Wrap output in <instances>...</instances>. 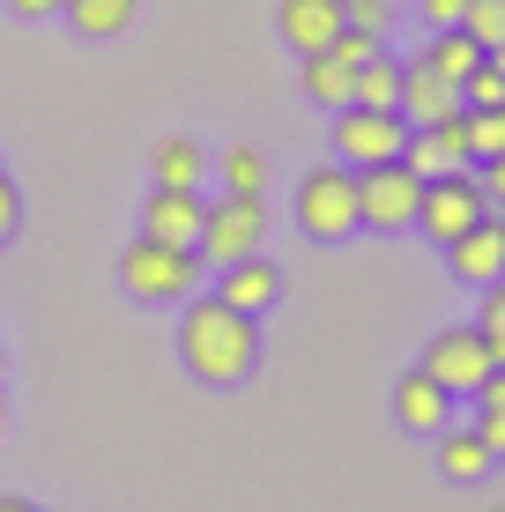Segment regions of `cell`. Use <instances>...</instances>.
<instances>
[{
    "label": "cell",
    "mask_w": 505,
    "mask_h": 512,
    "mask_svg": "<svg viewBox=\"0 0 505 512\" xmlns=\"http://www.w3.org/2000/svg\"><path fill=\"white\" fill-rule=\"evenodd\" d=\"M223 179H231V193H260L268 186V156L260 149H223Z\"/></svg>",
    "instance_id": "cell-24"
},
{
    "label": "cell",
    "mask_w": 505,
    "mask_h": 512,
    "mask_svg": "<svg viewBox=\"0 0 505 512\" xmlns=\"http://www.w3.org/2000/svg\"><path fill=\"white\" fill-rule=\"evenodd\" d=\"M260 238H268V201H260V193H223L216 208H201L194 253L216 260V268H231V260L260 253Z\"/></svg>",
    "instance_id": "cell-6"
},
{
    "label": "cell",
    "mask_w": 505,
    "mask_h": 512,
    "mask_svg": "<svg viewBox=\"0 0 505 512\" xmlns=\"http://www.w3.org/2000/svg\"><path fill=\"white\" fill-rule=\"evenodd\" d=\"M394 112H402L409 127H439V119H454V112H461V90L424 60V52H416V60L402 67V104H394Z\"/></svg>",
    "instance_id": "cell-9"
},
{
    "label": "cell",
    "mask_w": 505,
    "mask_h": 512,
    "mask_svg": "<svg viewBox=\"0 0 505 512\" xmlns=\"http://www.w3.org/2000/svg\"><path fill=\"white\" fill-rule=\"evenodd\" d=\"M201 186H156L149 208H142V231L149 238H171V245H194L201 238Z\"/></svg>",
    "instance_id": "cell-12"
},
{
    "label": "cell",
    "mask_w": 505,
    "mask_h": 512,
    "mask_svg": "<svg viewBox=\"0 0 505 512\" xmlns=\"http://www.w3.org/2000/svg\"><path fill=\"white\" fill-rule=\"evenodd\" d=\"M320 52H335L342 67H364V60L379 52V30H357V23H342V30H335V38H327Z\"/></svg>",
    "instance_id": "cell-25"
},
{
    "label": "cell",
    "mask_w": 505,
    "mask_h": 512,
    "mask_svg": "<svg viewBox=\"0 0 505 512\" xmlns=\"http://www.w3.org/2000/svg\"><path fill=\"white\" fill-rule=\"evenodd\" d=\"M446 416H454V394H446L424 364L394 379V423H402V431H446Z\"/></svg>",
    "instance_id": "cell-11"
},
{
    "label": "cell",
    "mask_w": 505,
    "mask_h": 512,
    "mask_svg": "<svg viewBox=\"0 0 505 512\" xmlns=\"http://www.w3.org/2000/svg\"><path fill=\"white\" fill-rule=\"evenodd\" d=\"M461 127H468V164H483V156L505 149V104H468Z\"/></svg>",
    "instance_id": "cell-21"
},
{
    "label": "cell",
    "mask_w": 505,
    "mask_h": 512,
    "mask_svg": "<svg viewBox=\"0 0 505 512\" xmlns=\"http://www.w3.org/2000/svg\"><path fill=\"white\" fill-rule=\"evenodd\" d=\"M357 90V67H342L335 52H305V97L312 104H327V112H342Z\"/></svg>",
    "instance_id": "cell-16"
},
{
    "label": "cell",
    "mask_w": 505,
    "mask_h": 512,
    "mask_svg": "<svg viewBox=\"0 0 505 512\" xmlns=\"http://www.w3.org/2000/svg\"><path fill=\"white\" fill-rule=\"evenodd\" d=\"M342 23H350L342 0H283V8H275V30H283V45L298 52V60H305V52H320Z\"/></svg>",
    "instance_id": "cell-13"
},
{
    "label": "cell",
    "mask_w": 505,
    "mask_h": 512,
    "mask_svg": "<svg viewBox=\"0 0 505 512\" xmlns=\"http://www.w3.org/2000/svg\"><path fill=\"white\" fill-rule=\"evenodd\" d=\"M461 30H468L483 52L505 45V0H468V8H461Z\"/></svg>",
    "instance_id": "cell-22"
},
{
    "label": "cell",
    "mask_w": 505,
    "mask_h": 512,
    "mask_svg": "<svg viewBox=\"0 0 505 512\" xmlns=\"http://www.w3.org/2000/svg\"><path fill=\"white\" fill-rule=\"evenodd\" d=\"M476 327H483V342H491V364H505V275H498V282H483V312H476Z\"/></svg>",
    "instance_id": "cell-23"
},
{
    "label": "cell",
    "mask_w": 505,
    "mask_h": 512,
    "mask_svg": "<svg viewBox=\"0 0 505 512\" xmlns=\"http://www.w3.org/2000/svg\"><path fill=\"white\" fill-rule=\"evenodd\" d=\"M402 141H409L402 112H372V104H342L335 112V164H350V171L402 156Z\"/></svg>",
    "instance_id": "cell-7"
},
{
    "label": "cell",
    "mask_w": 505,
    "mask_h": 512,
    "mask_svg": "<svg viewBox=\"0 0 505 512\" xmlns=\"http://www.w3.org/2000/svg\"><path fill=\"white\" fill-rule=\"evenodd\" d=\"M179 357H186V372H194L201 386H238V379H253V364H260V327H253V312L223 305V297H194V305H186V320H179Z\"/></svg>",
    "instance_id": "cell-1"
},
{
    "label": "cell",
    "mask_w": 505,
    "mask_h": 512,
    "mask_svg": "<svg viewBox=\"0 0 505 512\" xmlns=\"http://www.w3.org/2000/svg\"><path fill=\"white\" fill-rule=\"evenodd\" d=\"M424 372L446 386V394H476L483 372H491V342H483V327H439L424 349Z\"/></svg>",
    "instance_id": "cell-8"
},
{
    "label": "cell",
    "mask_w": 505,
    "mask_h": 512,
    "mask_svg": "<svg viewBox=\"0 0 505 512\" xmlns=\"http://www.w3.org/2000/svg\"><path fill=\"white\" fill-rule=\"evenodd\" d=\"M0 423H8V394H0Z\"/></svg>",
    "instance_id": "cell-34"
},
{
    "label": "cell",
    "mask_w": 505,
    "mask_h": 512,
    "mask_svg": "<svg viewBox=\"0 0 505 512\" xmlns=\"http://www.w3.org/2000/svg\"><path fill=\"white\" fill-rule=\"evenodd\" d=\"M342 15H350L357 30H387V15H394V0H342Z\"/></svg>",
    "instance_id": "cell-27"
},
{
    "label": "cell",
    "mask_w": 505,
    "mask_h": 512,
    "mask_svg": "<svg viewBox=\"0 0 505 512\" xmlns=\"http://www.w3.org/2000/svg\"><path fill=\"white\" fill-rule=\"evenodd\" d=\"M483 216H491L483 179L461 164V171H446V179H424V201H416V223H409V231H424V238L446 253V245H454L468 223H483Z\"/></svg>",
    "instance_id": "cell-3"
},
{
    "label": "cell",
    "mask_w": 505,
    "mask_h": 512,
    "mask_svg": "<svg viewBox=\"0 0 505 512\" xmlns=\"http://www.w3.org/2000/svg\"><path fill=\"white\" fill-rule=\"evenodd\" d=\"M446 260H454V275L476 282V290H483V282H498V275H505V216L491 208L483 223H468V231L446 245Z\"/></svg>",
    "instance_id": "cell-10"
},
{
    "label": "cell",
    "mask_w": 505,
    "mask_h": 512,
    "mask_svg": "<svg viewBox=\"0 0 505 512\" xmlns=\"http://www.w3.org/2000/svg\"><path fill=\"white\" fill-rule=\"evenodd\" d=\"M476 438H483L491 453H505V401H498V409H483V416H476Z\"/></svg>",
    "instance_id": "cell-30"
},
{
    "label": "cell",
    "mask_w": 505,
    "mask_h": 512,
    "mask_svg": "<svg viewBox=\"0 0 505 512\" xmlns=\"http://www.w3.org/2000/svg\"><path fill=\"white\" fill-rule=\"evenodd\" d=\"M15 223H23V193H15L8 179H0V245L15 238Z\"/></svg>",
    "instance_id": "cell-29"
},
{
    "label": "cell",
    "mask_w": 505,
    "mask_h": 512,
    "mask_svg": "<svg viewBox=\"0 0 505 512\" xmlns=\"http://www.w3.org/2000/svg\"><path fill=\"white\" fill-rule=\"evenodd\" d=\"M298 231L320 238V245L357 231V171L350 164H320L298 179Z\"/></svg>",
    "instance_id": "cell-4"
},
{
    "label": "cell",
    "mask_w": 505,
    "mask_h": 512,
    "mask_svg": "<svg viewBox=\"0 0 505 512\" xmlns=\"http://www.w3.org/2000/svg\"><path fill=\"white\" fill-rule=\"evenodd\" d=\"M149 171H156V186H201L208 156L186 134H171V141H156V149H149Z\"/></svg>",
    "instance_id": "cell-18"
},
{
    "label": "cell",
    "mask_w": 505,
    "mask_h": 512,
    "mask_svg": "<svg viewBox=\"0 0 505 512\" xmlns=\"http://www.w3.org/2000/svg\"><path fill=\"white\" fill-rule=\"evenodd\" d=\"M461 104H505V67L491 60V52H483V67L461 82Z\"/></svg>",
    "instance_id": "cell-26"
},
{
    "label": "cell",
    "mask_w": 505,
    "mask_h": 512,
    "mask_svg": "<svg viewBox=\"0 0 505 512\" xmlns=\"http://www.w3.org/2000/svg\"><path fill=\"white\" fill-rule=\"evenodd\" d=\"M223 305H238V312H268L275 297H283V275H275V260H260V253H246V260H231L223 268Z\"/></svg>",
    "instance_id": "cell-14"
},
{
    "label": "cell",
    "mask_w": 505,
    "mask_h": 512,
    "mask_svg": "<svg viewBox=\"0 0 505 512\" xmlns=\"http://www.w3.org/2000/svg\"><path fill=\"white\" fill-rule=\"evenodd\" d=\"M350 104H372V112H394V104H402V67H394L387 52H372V60L357 67V90H350Z\"/></svg>",
    "instance_id": "cell-19"
},
{
    "label": "cell",
    "mask_w": 505,
    "mask_h": 512,
    "mask_svg": "<svg viewBox=\"0 0 505 512\" xmlns=\"http://www.w3.org/2000/svg\"><path fill=\"white\" fill-rule=\"evenodd\" d=\"M119 282H127V297H142V305H179V297H194V282H201V253L142 231L127 245V260H119Z\"/></svg>",
    "instance_id": "cell-2"
},
{
    "label": "cell",
    "mask_w": 505,
    "mask_h": 512,
    "mask_svg": "<svg viewBox=\"0 0 505 512\" xmlns=\"http://www.w3.org/2000/svg\"><path fill=\"white\" fill-rule=\"evenodd\" d=\"M134 8H142V0H67V23H75L82 38H119V30L134 23Z\"/></svg>",
    "instance_id": "cell-20"
},
{
    "label": "cell",
    "mask_w": 505,
    "mask_h": 512,
    "mask_svg": "<svg viewBox=\"0 0 505 512\" xmlns=\"http://www.w3.org/2000/svg\"><path fill=\"white\" fill-rule=\"evenodd\" d=\"M416 8H424V23H431V30H446V23H461L468 0H416Z\"/></svg>",
    "instance_id": "cell-31"
},
{
    "label": "cell",
    "mask_w": 505,
    "mask_h": 512,
    "mask_svg": "<svg viewBox=\"0 0 505 512\" xmlns=\"http://www.w3.org/2000/svg\"><path fill=\"white\" fill-rule=\"evenodd\" d=\"M476 179H483V201L505 208V149H498V156H483V164H476Z\"/></svg>",
    "instance_id": "cell-28"
},
{
    "label": "cell",
    "mask_w": 505,
    "mask_h": 512,
    "mask_svg": "<svg viewBox=\"0 0 505 512\" xmlns=\"http://www.w3.org/2000/svg\"><path fill=\"white\" fill-rule=\"evenodd\" d=\"M424 60H431V67H439V75H446V82H454V90H461V82H468V75H476V67H483V45L468 38L461 23H446V30H431Z\"/></svg>",
    "instance_id": "cell-15"
},
{
    "label": "cell",
    "mask_w": 505,
    "mask_h": 512,
    "mask_svg": "<svg viewBox=\"0 0 505 512\" xmlns=\"http://www.w3.org/2000/svg\"><path fill=\"white\" fill-rule=\"evenodd\" d=\"M15 15H52V8H67V0H8Z\"/></svg>",
    "instance_id": "cell-32"
},
{
    "label": "cell",
    "mask_w": 505,
    "mask_h": 512,
    "mask_svg": "<svg viewBox=\"0 0 505 512\" xmlns=\"http://www.w3.org/2000/svg\"><path fill=\"white\" fill-rule=\"evenodd\" d=\"M491 461H498V453L483 446L476 431H446V446H439V475H446V483H483Z\"/></svg>",
    "instance_id": "cell-17"
},
{
    "label": "cell",
    "mask_w": 505,
    "mask_h": 512,
    "mask_svg": "<svg viewBox=\"0 0 505 512\" xmlns=\"http://www.w3.org/2000/svg\"><path fill=\"white\" fill-rule=\"evenodd\" d=\"M0 512H38V505H30V498H0Z\"/></svg>",
    "instance_id": "cell-33"
},
{
    "label": "cell",
    "mask_w": 505,
    "mask_h": 512,
    "mask_svg": "<svg viewBox=\"0 0 505 512\" xmlns=\"http://www.w3.org/2000/svg\"><path fill=\"white\" fill-rule=\"evenodd\" d=\"M416 201H424V179H416L402 156L357 171V231H409Z\"/></svg>",
    "instance_id": "cell-5"
}]
</instances>
